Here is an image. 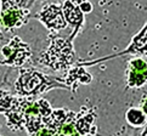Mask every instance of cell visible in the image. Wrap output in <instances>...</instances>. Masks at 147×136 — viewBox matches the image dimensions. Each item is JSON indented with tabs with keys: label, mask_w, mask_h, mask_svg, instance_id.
<instances>
[{
	"label": "cell",
	"mask_w": 147,
	"mask_h": 136,
	"mask_svg": "<svg viewBox=\"0 0 147 136\" xmlns=\"http://www.w3.org/2000/svg\"><path fill=\"white\" fill-rule=\"evenodd\" d=\"M78 32H73L67 36H52L46 51L39 57V63L51 68L52 71H68L77 62V55L73 48V40Z\"/></svg>",
	"instance_id": "cell-1"
},
{
	"label": "cell",
	"mask_w": 147,
	"mask_h": 136,
	"mask_svg": "<svg viewBox=\"0 0 147 136\" xmlns=\"http://www.w3.org/2000/svg\"><path fill=\"white\" fill-rule=\"evenodd\" d=\"M52 89L69 90L63 80L56 77L48 75L34 68H21L20 77L15 83V90L20 96L32 97Z\"/></svg>",
	"instance_id": "cell-2"
},
{
	"label": "cell",
	"mask_w": 147,
	"mask_h": 136,
	"mask_svg": "<svg viewBox=\"0 0 147 136\" xmlns=\"http://www.w3.org/2000/svg\"><path fill=\"white\" fill-rule=\"evenodd\" d=\"M136 56V57H147V22L142 27V29L140 32L134 35V38L131 39L130 44L125 48L123 51L118 52L114 55H108L101 57L97 60H91V61H84V60H77L76 65L82 66V67H90V66H96L102 62H107L112 59H117L120 56Z\"/></svg>",
	"instance_id": "cell-3"
},
{
	"label": "cell",
	"mask_w": 147,
	"mask_h": 136,
	"mask_svg": "<svg viewBox=\"0 0 147 136\" xmlns=\"http://www.w3.org/2000/svg\"><path fill=\"white\" fill-rule=\"evenodd\" d=\"M1 54L5 59L0 61L1 65L21 67L30 59L32 50L27 43L21 40L20 36H12L7 45L3 46Z\"/></svg>",
	"instance_id": "cell-4"
},
{
	"label": "cell",
	"mask_w": 147,
	"mask_h": 136,
	"mask_svg": "<svg viewBox=\"0 0 147 136\" xmlns=\"http://www.w3.org/2000/svg\"><path fill=\"white\" fill-rule=\"evenodd\" d=\"M46 29L50 32H60L67 27V22L62 13V5L60 4H48L41 9L39 13L35 15Z\"/></svg>",
	"instance_id": "cell-5"
},
{
	"label": "cell",
	"mask_w": 147,
	"mask_h": 136,
	"mask_svg": "<svg viewBox=\"0 0 147 136\" xmlns=\"http://www.w3.org/2000/svg\"><path fill=\"white\" fill-rule=\"evenodd\" d=\"M125 81L129 89H140L147 84V62L142 57H134L128 62Z\"/></svg>",
	"instance_id": "cell-6"
},
{
	"label": "cell",
	"mask_w": 147,
	"mask_h": 136,
	"mask_svg": "<svg viewBox=\"0 0 147 136\" xmlns=\"http://www.w3.org/2000/svg\"><path fill=\"white\" fill-rule=\"evenodd\" d=\"M96 120V112L92 107H82L80 112L77 113L74 120V128L82 136H95L97 134V127L94 123Z\"/></svg>",
	"instance_id": "cell-7"
},
{
	"label": "cell",
	"mask_w": 147,
	"mask_h": 136,
	"mask_svg": "<svg viewBox=\"0 0 147 136\" xmlns=\"http://www.w3.org/2000/svg\"><path fill=\"white\" fill-rule=\"evenodd\" d=\"M62 80L68 86L69 91L76 94L78 86L80 84L83 85L90 84L92 81V75L85 69V67L74 65V67H71L68 71H66L65 79H62Z\"/></svg>",
	"instance_id": "cell-8"
},
{
	"label": "cell",
	"mask_w": 147,
	"mask_h": 136,
	"mask_svg": "<svg viewBox=\"0 0 147 136\" xmlns=\"http://www.w3.org/2000/svg\"><path fill=\"white\" fill-rule=\"evenodd\" d=\"M29 15L30 12L28 9H7L3 10L0 17L6 30H11L13 28L22 27L24 23H27Z\"/></svg>",
	"instance_id": "cell-9"
},
{
	"label": "cell",
	"mask_w": 147,
	"mask_h": 136,
	"mask_svg": "<svg viewBox=\"0 0 147 136\" xmlns=\"http://www.w3.org/2000/svg\"><path fill=\"white\" fill-rule=\"evenodd\" d=\"M62 13H63V17L66 20L67 24H71L73 27V30L79 33L83 24H84V13L80 11V9L78 5L73 4L69 0H66L62 5Z\"/></svg>",
	"instance_id": "cell-10"
},
{
	"label": "cell",
	"mask_w": 147,
	"mask_h": 136,
	"mask_svg": "<svg viewBox=\"0 0 147 136\" xmlns=\"http://www.w3.org/2000/svg\"><path fill=\"white\" fill-rule=\"evenodd\" d=\"M67 116H68V109H65V108L52 109L51 114L45 119L44 127H48L49 129L54 130L56 133L57 129L65 123V120L67 119Z\"/></svg>",
	"instance_id": "cell-11"
},
{
	"label": "cell",
	"mask_w": 147,
	"mask_h": 136,
	"mask_svg": "<svg viewBox=\"0 0 147 136\" xmlns=\"http://www.w3.org/2000/svg\"><path fill=\"white\" fill-rule=\"evenodd\" d=\"M125 119L133 128H144L147 123L146 114L140 108H129L125 113Z\"/></svg>",
	"instance_id": "cell-12"
},
{
	"label": "cell",
	"mask_w": 147,
	"mask_h": 136,
	"mask_svg": "<svg viewBox=\"0 0 147 136\" xmlns=\"http://www.w3.org/2000/svg\"><path fill=\"white\" fill-rule=\"evenodd\" d=\"M33 0H1V11L7 9H26Z\"/></svg>",
	"instance_id": "cell-13"
},
{
	"label": "cell",
	"mask_w": 147,
	"mask_h": 136,
	"mask_svg": "<svg viewBox=\"0 0 147 136\" xmlns=\"http://www.w3.org/2000/svg\"><path fill=\"white\" fill-rule=\"evenodd\" d=\"M79 6V9H80V11L84 13V15H86V13H90L92 10H94V6H92V4L90 3V1H84V3H82L80 5H78Z\"/></svg>",
	"instance_id": "cell-14"
},
{
	"label": "cell",
	"mask_w": 147,
	"mask_h": 136,
	"mask_svg": "<svg viewBox=\"0 0 147 136\" xmlns=\"http://www.w3.org/2000/svg\"><path fill=\"white\" fill-rule=\"evenodd\" d=\"M54 134H55L54 130L49 129L48 127H43L36 131V134L34 136H54Z\"/></svg>",
	"instance_id": "cell-15"
},
{
	"label": "cell",
	"mask_w": 147,
	"mask_h": 136,
	"mask_svg": "<svg viewBox=\"0 0 147 136\" xmlns=\"http://www.w3.org/2000/svg\"><path fill=\"white\" fill-rule=\"evenodd\" d=\"M140 106H141V111H142L145 114H146V117H147V96L144 98L142 101H141V103H140Z\"/></svg>",
	"instance_id": "cell-16"
},
{
	"label": "cell",
	"mask_w": 147,
	"mask_h": 136,
	"mask_svg": "<svg viewBox=\"0 0 147 136\" xmlns=\"http://www.w3.org/2000/svg\"><path fill=\"white\" fill-rule=\"evenodd\" d=\"M138 136H147V125H145L144 129H142V131H141Z\"/></svg>",
	"instance_id": "cell-17"
},
{
	"label": "cell",
	"mask_w": 147,
	"mask_h": 136,
	"mask_svg": "<svg viewBox=\"0 0 147 136\" xmlns=\"http://www.w3.org/2000/svg\"><path fill=\"white\" fill-rule=\"evenodd\" d=\"M69 1H72L73 4H76V5H80L82 3H84V1H86V0H69Z\"/></svg>",
	"instance_id": "cell-18"
},
{
	"label": "cell",
	"mask_w": 147,
	"mask_h": 136,
	"mask_svg": "<svg viewBox=\"0 0 147 136\" xmlns=\"http://www.w3.org/2000/svg\"><path fill=\"white\" fill-rule=\"evenodd\" d=\"M54 136H65L63 134H61V133H59V131H56L55 134H54Z\"/></svg>",
	"instance_id": "cell-19"
},
{
	"label": "cell",
	"mask_w": 147,
	"mask_h": 136,
	"mask_svg": "<svg viewBox=\"0 0 147 136\" xmlns=\"http://www.w3.org/2000/svg\"><path fill=\"white\" fill-rule=\"evenodd\" d=\"M71 136H82V135H80V134H78V133L76 131V133H73V134H72Z\"/></svg>",
	"instance_id": "cell-20"
},
{
	"label": "cell",
	"mask_w": 147,
	"mask_h": 136,
	"mask_svg": "<svg viewBox=\"0 0 147 136\" xmlns=\"http://www.w3.org/2000/svg\"><path fill=\"white\" fill-rule=\"evenodd\" d=\"M33 1H35V0H33Z\"/></svg>",
	"instance_id": "cell-21"
},
{
	"label": "cell",
	"mask_w": 147,
	"mask_h": 136,
	"mask_svg": "<svg viewBox=\"0 0 147 136\" xmlns=\"http://www.w3.org/2000/svg\"><path fill=\"white\" fill-rule=\"evenodd\" d=\"M0 136H1V135H0Z\"/></svg>",
	"instance_id": "cell-22"
}]
</instances>
